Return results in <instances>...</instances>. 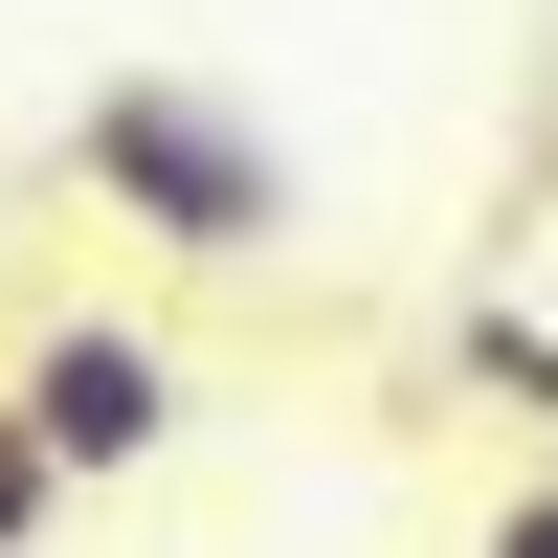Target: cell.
<instances>
[{"label":"cell","mask_w":558,"mask_h":558,"mask_svg":"<svg viewBox=\"0 0 558 558\" xmlns=\"http://www.w3.org/2000/svg\"><path fill=\"white\" fill-rule=\"evenodd\" d=\"M68 179L134 223V246H179V268H268V246H291V157H268L202 68H112L68 112Z\"/></svg>","instance_id":"1"},{"label":"cell","mask_w":558,"mask_h":558,"mask_svg":"<svg viewBox=\"0 0 558 558\" xmlns=\"http://www.w3.org/2000/svg\"><path fill=\"white\" fill-rule=\"evenodd\" d=\"M0 402H23V447H45V470H157V447H179V357L157 336H134V313H45V336L23 357H0Z\"/></svg>","instance_id":"2"},{"label":"cell","mask_w":558,"mask_h":558,"mask_svg":"<svg viewBox=\"0 0 558 558\" xmlns=\"http://www.w3.org/2000/svg\"><path fill=\"white\" fill-rule=\"evenodd\" d=\"M45 514H68V470L23 447V402H0V558H45Z\"/></svg>","instance_id":"3"},{"label":"cell","mask_w":558,"mask_h":558,"mask_svg":"<svg viewBox=\"0 0 558 558\" xmlns=\"http://www.w3.org/2000/svg\"><path fill=\"white\" fill-rule=\"evenodd\" d=\"M470 380H514L536 425H558V336H536V313H470Z\"/></svg>","instance_id":"4"},{"label":"cell","mask_w":558,"mask_h":558,"mask_svg":"<svg viewBox=\"0 0 558 558\" xmlns=\"http://www.w3.org/2000/svg\"><path fill=\"white\" fill-rule=\"evenodd\" d=\"M470 558H558V492H514V514H470Z\"/></svg>","instance_id":"5"}]
</instances>
